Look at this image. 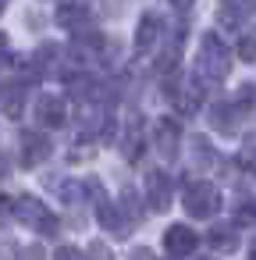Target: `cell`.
<instances>
[{
	"instance_id": "cell-22",
	"label": "cell",
	"mask_w": 256,
	"mask_h": 260,
	"mask_svg": "<svg viewBox=\"0 0 256 260\" xmlns=\"http://www.w3.org/2000/svg\"><path fill=\"white\" fill-rule=\"evenodd\" d=\"M54 260H82V253H79L75 246H61V249L54 253Z\"/></svg>"
},
{
	"instance_id": "cell-9",
	"label": "cell",
	"mask_w": 256,
	"mask_h": 260,
	"mask_svg": "<svg viewBox=\"0 0 256 260\" xmlns=\"http://www.w3.org/2000/svg\"><path fill=\"white\" fill-rule=\"evenodd\" d=\"M153 132H157V136H153V143H157L160 157H164V160H174V153H178V143H181V132H178L174 118H160Z\"/></svg>"
},
{
	"instance_id": "cell-7",
	"label": "cell",
	"mask_w": 256,
	"mask_h": 260,
	"mask_svg": "<svg viewBox=\"0 0 256 260\" xmlns=\"http://www.w3.org/2000/svg\"><path fill=\"white\" fill-rule=\"evenodd\" d=\"M196 246H199V235H196L189 224H171V228L164 232V249H167L171 256H189Z\"/></svg>"
},
{
	"instance_id": "cell-19",
	"label": "cell",
	"mask_w": 256,
	"mask_h": 260,
	"mask_svg": "<svg viewBox=\"0 0 256 260\" xmlns=\"http://www.w3.org/2000/svg\"><path fill=\"white\" fill-rule=\"evenodd\" d=\"M238 164H242V168H249V171L256 168V132L242 139V150H238Z\"/></svg>"
},
{
	"instance_id": "cell-13",
	"label": "cell",
	"mask_w": 256,
	"mask_h": 260,
	"mask_svg": "<svg viewBox=\"0 0 256 260\" xmlns=\"http://www.w3.org/2000/svg\"><path fill=\"white\" fill-rule=\"evenodd\" d=\"M22 104H25L22 82H0V111L8 118H22Z\"/></svg>"
},
{
	"instance_id": "cell-11",
	"label": "cell",
	"mask_w": 256,
	"mask_h": 260,
	"mask_svg": "<svg viewBox=\"0 0 256 260\" xmlns=\"http://www.w3.org/2000/svg\"><path fill=\"white\" fill-rule=\"evenodd\" d=\"M206 118H210V125H213L221 136H235V128H238V107H235V104H228V100L213 104Z\"/></svg>"
},
{
	"instance_id": "cell-21",
	"label": "cell",
	"mask_w": 256,
	"mask_h": 260,
	"mask_svg": "<svg viewBox=\"0 0 256 260\" xmlns=\"http://www.w3.org/2000/svg\"><path fill=\"white\" fill-rule=\"evenodd\" d=\"M11 214H15V200L0 192V224H8V221H11Z\"/></svg>"
},
{
	"instance_id": "cell-4",
	"label": "cell",
	"mask_w": 256,
	"mask_h": 260,
	"mask_svg": "<svg viewBox=\"0 0 256 260\" xmlns=\"http://www.w3.org/2000/svg\"><path fill=\"white\" fill-rule=\"evenodd\" d=\"M174 82L167 86V96L178 104V111L181 114H196L199 107H203V86L199 82H178V75H171Z\"/></svg>"
},
{
	"instance_id": "cell-18",
	"label": "cell",
	"mask_w": 256,
	"mask_h": 260,
	"mask_svg": "<svg viewBox=\"0 0 256 260\" xmlns=\"http://www.w3.org/2000/svg\"><path fill=\"white\" fill-rule=\"evenodd\" d=\"M235 107H238L242 114H249V118H256V86H252V82L238 89V100H235Z\"/></svg>"
},
{
	"instance_id": "cell-3",
	"label": "cell",
	"mask_w": 256,
	"mask_h": 260,
	"mask_svg": "<svg viewBox=\"0 0 256 260\" xmlns=\"http://www.w3.org/2000/svg\"><path fill=\"white\" fill-rule=\"evenodd\" d=\"M185 210H189L192 217H213V214L221 210V192H217V185H210V182H192V185L185 189Z\"/></svg>"
},
{
	"instance_id": "cell-12",
	"label": "cell",
	"mask_w": 256,
	"mask_h": 260,
	"mask_svg": "<svg viewBox=\"0 0 256 260\" xmlns=\"http://www.w3.org/2000/svg\"><path fill=\"white\" fill-rule=\"evenodd\" d=\"M57 25L68 32H86L89 29V11L82 4H61L57 8Z\"/></svg>"
},
{
	"instance_id": "cell-8",
	"label": "cell",
	"mask_w": 256,
	"mask_h": 260,
	"mask_svg": "<svg viewBox=\"0 0 256 260\" xmlns=\"http://www.w3.org/2000/svg\"><path fill=\"white\" fill-rule=\"evenodd\" d=\"M36 121H40L43 128H61V125L68 121L64 100H61V96H40V104H36Z\"/></svg>"
},
{
	"instance_id": "cell-26",
	"label": "cell",
	"mask_w": 256,
	"mask_h": 260,
	"mask_svg": "<svg viewBox=\"0 0 256 260\" xmlns=\"http://www.w3.org/2000/svg\"><path fill=\"white\" fill-rule=\"evenodd\" d=\"M132 260H153V256H150V249H135V253H132Z\"/></svg>"
},
{
	"instance_id": "cell-2",
	"label": "cell",
	"mask_w": 256,
	"mask_h": 260,
	"mask_svg": "<svg viewBox=\"0 0 256 260\" xmlns=\"http://www.w3.org/2000/svg\"><path fill=\"white\" fill-rule=\"evenodd\" d=\"M15 217L25 224V228H36L40 235H54L57 232V217L50 214V207L36 196H18L15 200Z\"/></svg>"
},
{
	"instance_id": "cell-5",
	"label": "cell",
	"mask_w": 256,
	"mask_h": 260,
	"mask_svg": "<svg viewBox=\"0 0 256 260\" xmlns=\"http://www.w3.org/2000/svg\"><path fill=\"white\" fill-rule=\"evenodd\" d=\"M18 150H22V168H40L50 157V139L40 136V132H22Z\"/></svg>"
},
{
	"instance_id": "cell-15",
	"label": "cell",
	"mask_w": 256,
	"mask_h": 260,
	"mask_svg": "<svg viewBox=\"0 0 256 260\" xmlns=\"http://www.w3.org/2000/svg\"><path fill=\"white\" fill-rule=\"evenodd\" d=\"M157 36H160V18L157 15H142L139 18V29H135V50L146 54L157 47Z\"/></svg>"
},
{
	"instance_id": "cell-1",
	"label": "cell",
	"mask_w": 256,
	"mask_h": 260,
	"mask_svg": "<svg viewBox=\"0 0 256 260\" xmlns=\"http://www.w3.org/2000/svg\"><path fill=\"white\" fill-rule=\"evenodd\" d=\"M196 68H199L203 79L221 82V79H228V72H231V50H228L213 32H206V36H203V50H199Z\"/></svg>"
},
{
	"instance_id": "cell-14",
	"label": "cell",
	"mask_w": 256,
	"mask_h": 260,
	"mask_svg": "<svg viewBox=\"0 0 256 260\" xmlns=\"http://www.w3.org/2000/svg\"><path fill=\"white\" fill-rule=\"evenodd\" d=\"M252 15V0H221L217 4V18L224 25H242Z\"/></svg>"
},
{
	"instance_id": "cell-27",
	"label": "cell",
	"mask_w": 256,
	"mask_h": 260,
	"mask_svg": "<svg viewBox=\"0 0 256 260\" xmlns=\"http://www.w3.org/2000/svg\"><path fill=\"white\" fill-rule=\"evenodd\" d=\"M4 8H8V0H0V11H4Z\"/></svg>"
},
{
	"instance_id": "cell-10",
	"label": "cell",
	"mask_w": 256,
	"mask_h": 260,
	"mask_svg": "<svg viewBox=\"0 0 256 260\" xmlns=\"http://www.w3.org/2000/svg\"><path fill=\"white\" fill-rule=\"evenodd\" d=\"M96 217H100V224L111 232V235H118V239H125L128 232H132V221L121 214V207L118 203H111V200H103V203H96Z\"/></svg>"
},
{
	"instance_id": "cell-6",
	"label": "cell",
	"mask_w": 256,
	"mask_h": 260,
	"mask_svg": "<svg viewBox=\"0 0 256 260\" xmlns=\"http://www.w3.org/2000/svg\"><path fill=\"white\" fill-rule=\"evenodd\" d=\"M146 200H150L153 210H167L171 207V178L160 168H150L146 171Z\"/></svg>"
},
{
	"instance_id": "cell-17",
	"label": "cell",
	"mask_w": 256,
	"mask_h": 260,
	"mask_svg": "<svg viewBox=\"0 0 256 260\" xmlns=\"http://www.w3.org/2000/svg\"><path fill=\"white\" fill-rule=\"evenodd\" d=\"M206 242H210L217 253H235V249H238V232H235L231 224H217V228H210Z\"/></svg>"
},
{
	"instance_id": "cell-16",
	"label": "cell",
	"mask_w": 256,
	"mask_h": 260,
	"mask_svg": "<svg viewBox=\"0 0 256 260\" xmlns=\"http://www.w3.org/2000/svg\"><path fill=\"white\" fill-rule=\"evenodd\" d=\"M142 143H146V136H142V121L132 118L128 128H125V136H121V153H125V160H139V157H142Z\"/></svg>"
},
{
	"instance_id": "cell-25",
	"label": "cell",
	"mask_w": 256,
	"mask_h": 260,
	"mask_svg": "<svg viewBox=\"0 0 256 260\" xmlns=\"http://www.w3.org/2000/svg\"><path fill=\"white\" fill-rule=\"evenodd\" d=\"M171 4H174V8H178V11H189V8H192V4H196V0H171Z\"/></svg>"
},
{
	"instance_id": "cell-23",
	"label": "cell",
	"mask_w": 256,
	"mask_h": 260,
	"mask_svg": "<svg viewBox=\"0 0 256 260\" xmlns=\"http://www.w3.org/2000/svg\"><path fill=\"white\" fill-rule=\"evenodd\" d=\"M8 61H11V54H8V40H4V36H0V68H4Z\"/></svg>"
},
{
	"instance_id": "cell-20",
	"label": "cell",
	"mask_w": 256,
	"mask_h": 260,
	"mask_svg": "<svg viewBox=\"0 0 256 260\" xmlns=\"http://www.w3.org/2000/svg\"><path fill=\"white\" fill-rule=\"evenodd\" d=\"M238 57H242V61H256V25H252L249 32H242V40H238Z\"/></svg>"
},
{
	"instance_id": "cell-24",
	"label": "cell",
	"mask_w": 256,
	"mask_h": 260,
	"mask_svg": "<svg viewBox=\"0 0 256 260\" xmlns=\"http://www.w3.org/2000/svg\"><path fill=\"white\" fill-rule=\"evenodd\" d=\"M22 260H43V249H40V246H29V249H25V256H22Z\"/></svg>"
}]
</instances>
